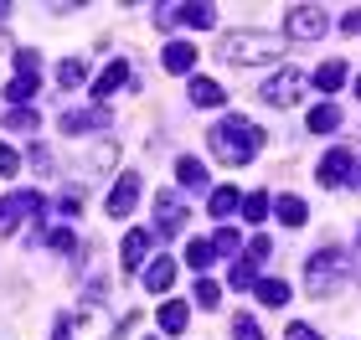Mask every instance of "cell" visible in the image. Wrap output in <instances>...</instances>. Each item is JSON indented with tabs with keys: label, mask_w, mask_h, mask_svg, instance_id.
Segmentation results:
<instances>
[{
	"label": "cell",
	"mask_w": 361,
	"mask_h": 340,
	"mask_svg": "<svg viewBox=\"0 0 361 340\" xmlns=\"http://www.w3.org/2000/svg\"><path fill=\"white\" fill-rule=\"evenodd\" d=\"M207 144H212V155H217L222 165H233V170H238V165H248V160L269 144V134H264L258 124H248V119H238V113H233V119L212 124Z\"/></svg>",
	"instance_id": "6da1fadb"
},
{
	"label": "cell",
	"mask_w": 361,
	"mask_h": 340,
	"mask_svg": "<svg viewBox=\"0 0 361 340\" xmlns=\"http://www.w3.org/2000/svg\"><path fill=\"white\" fill-rule=\"evenodd\" d=\"M222 57L238 62V68L279 62V37H274V31H233V37H222Z\"/></svg>",
	"instance_id": "7a4b0ae2"
},
{
	"label": "cell",
	"mask_w": 361,
	"mask_h": 340,
	"mask_svg": "<svg viewBox=\"0 0 361 340\" xmlns=\"http://www.w3.org/2000/svg\"><path fill=\"white\" fill-rule=\"evenodd\" d=\"M305 284H310V294H336L346 284V253H336V248L315 253L310 268H305Z\"/></svg>",
	"instance_id": "3957f363"
},
{
	"label": "cell",
	"mask_w": 361,
	"mask_h": 340,
	"mask_svg": "<svg viewBox=\"0 0 361 340\" xmlns=\"http://www.w3.org/2000/svg\"><path fill=\"white\" fill-rule=\"evenodd\" d=\"M305 88H310V73H300V68H279L269 83H264V103L289 108V103H300V99H305Z\"/></svg>",
	"instance_id": "277c9868"
},
{
	"label": "cell",
	"mask_w": 361,
	"mask_h": 340,
	"mask_svg": "<svg viewBox=\"0 0 361 340\" xmlns=\"http://www.w3.org/2000/svg\"><path fill=\"white\" fill-rule=\"evenodd\" d=\"M284 37L289 42H320L325 37V11L320 6H294L284 15Z\"/></svg>",
	"instance_id": "5b68a950"
},
{
	"label": "cell",
	"mask_w": 361,
	"mask_h": 340,
	"mask_svg": "<svg viewBox=\"0 0 361 340\" xmlns=\"http://www.w3.org/2000/svg\"><path fill=\"white\" fill-rule=\"evenodd\" d=\"M155 26H196V31H207V26H217V11L212 6H160V21Z\"/></svg>",
	"instance_id": "8992f818"
},
{
	"label": "cell",
	"mask_w": 361,
	"mask_h": 340,
	"mask_svg": "<svg viewBox=\"0 0 361 340\" xmlns=\"http://www.w3.org/2000/svg\"><path fill=\"white\" fill-rule=\"evenodd\" d=\"M180 227H186V206H180L176 191H160L155 196V232L160 237H180Z\"/></svg>",
	"instance_id": "52a82bcc"
},
{
	"label": "cell",
	"mask_w": 361,
	"mask_h": 340,
	"mask_svg": "<svg viewBox=\"0 0 361 340\" xmlns=\"http://www.w3.org/2000/svg\"><path fill=\"white\" fill-rule=\"evenodd\" d=\"M21 217H31V222L42 217V196H37V191H16L11 201H0V232H16Z\"/></svg>",
	"instance_id": "ba28073f"
},
{
	"label": "cell",
	"mask_w": 361,
	"mask_h": 340,
	"mask_svg": "<svg viewBox=\"0 0 361 340\" xmlns=\"http://www.w3.org/2000/svg\"><path fill=\"white\" fill-rule=\"evenodd\" d=\"M140 175L135 170H124L119 175V181H114V191H109V217H129V212H135V201H140Z\"/></svg>",
	"instance_id": "9c48e42d"
},
{
	"label": "cell",
	"mask_w": 361,
	"mask_h": 340,
	"mask_svg": "<svg viewBox=\"0 0 361 340\" xmlns=\"http://www.w3.org/2000/svg\"><path fill=\"white\" fill-rule=\"evenodd\" d=\"M351 170H356V155L346 150V144H336V150L320 160V186H341V181H351Z\"/></svg>",
	"instance_id": "30bf717a"
},
{
	"label": "cell",
	"mask_w": 361,
	"mask_h": 340,
	"mask_svg": "<svg viewBox=\"0 0 361 340\" xmlns=\"http://www.w3.org/2000/svg\"><path fill=\"white\" fill-rule=\"evenodd\" d=\"M88 129H109V108H68L62 113V134H88Z\"/></svg>",
	"instance_id": "8fae6325"
},
{
	"label": "cell",
	"mask_w": 361,
	"mask_h": 340,
	"mask_svg": "<svg viewBox=\"0 0 361 340\" xmlns=\"http://www.w3.org/2000/svg\"><path fill=\"white\" fill-rule=\"evenodd\" d=\"M124 83H129V62H109V68L93 77V99H98V108H109V93L124 88Z\"/></svg>",
	"instance_id": "7c38bea8"
},
{
	"label": "cell",
	"mask_w": 361,
	"mask_h": 340,
	"mask_svg": "<svg viewBox=\"0 0 361 340\" xmlns=\"http://www.w3.org/2000/svg\"><path fill=\"white\" fill-rule=\"evenodd\" d=\"M186 99H191V108H222V103H227V93H222V83H212V77H196V73H191Z\"/></svg>",
	"instance_id": "4fadbf2b"
},
{
	"label": "cell",
	"mask_w": 361,
	"mask_h": 340,
	"mask_svg": "<svg viewBox=\"0 0 361 340\" xmlns=\"http://www.w3.org/2000/svg\"><path fill=\"white\" fill-rule=\"evenodd\" d=\"M160 62H166V73H176V77H191V68L202 57H196V46L191 42H171L166 52H160Z\"/></svg>",
	"instance_id": "5bb4252c"
},
{
	"label": "cell",
	"mask_w": 361,
	"mask_h": 340,
	"mask_svg": "<svg viewBox=\"0 0 361 340\" xmlns=\"http://www.w3.org/2000/svg\"><path fill=\"white\" fill-rule=\"evenodd\" d=\"M176 181L186 186V191H202V186H207V165H202L196 155H180V160H176Z\"/></svg>",
	"instance_id": "9a60e30c"
},
{
	"label": "cell",
	"mask_w": 361,
	"mask_h": 340,
	"mask_svg": "<svg viewBox=\"0 0 361 340\" xmlns=\"http://www.w3.org/2000/svg\"><path fill=\"white\" fill-rule=\"evenodd\" d=\"M171 284H176V263L171 258H155V263L145 268V289H150V294H166Z\"/></svg>",
	"instance_id": "2e32d148"
},
{
	"label": "cell",
	"mask_w": 361,
	"mask_h": 340,
	"mask_svg": "<svg viewBox=\"0 0 361 340\" xmlns=\"http://www.w3.org/2000/svg\"><path fill=\"white\" fill-rule=\"evenodd\" d=\"M145 253H150V232H145V227H135V232L124 237V248H119L124 268H140V263H145Z\"/></svg>",
	"instance_id": "e0dca14e"
},
{
	"label": "cell",
	"mask_w": 361,
	"mask_h": 340,
	"mask_svg": "<svg viewBox=\"0 0 361 340\" xmlns=\"http://www.w3.org/2000/svg\"><path fill=\"white\" fill-rule=\"evenodd\" d=\"M274 217L284 222V227H305V217H310V206H305L300 196H274Z\"/></svg>",
	"instance_id": "ac0fdd59"
},
{
	"label": "cell",
	"mask_w": 361,
	"mask_h": 340,
	"mask_svg": "<svg viewBox=\"0 0 361 340\" xmlns=\"http://www.w3.org/2000/svg\"><path fill=\"white\" fill-rule=\"evenodd\" d=\"M253 294H258V304L279 310V304H289V284H284V279H258V284H253Z\"/></svg>",
	"instance_id": "d6986e66"
},
{
	"label": "cell",
	"mask_w": 361,
	"mask_h": 340,
	"mask_svg": "<svg viewBox=\"0 0 361 340\" xmlns=\"http://www.w3.org/2000/svg\"><path fill=\"white\" fill-rule=\"evenodd\" d=\"M238 206H243V196H238L233 186H217V191L207 196V212H212V217H233Z\"/></svg>",
	"instance_id": "ffe728a7"
},
{
	"label": "cell",
	"mask_w": 361,
	"mask_h": 340,
	"mask_svg": "<svg viewBox=\"0 0 361 340\" xmlns=\"http://www.w3.org/2000/svg\"><path fill=\"white\" fill-rule=\"evenodd\" d=\"M310 134H331V129H341V108L336 103H320V108H310Z\"/></svg>",
	"instance_id": "44dd1931"
},
{
	"label": "cell",
	"mask_w": 361,
	"mask_h": 340,
	"mask_svg": "<svg viewBox=\"0 0 361 340\" xmlns=\"http://www.w3.org/2000/svg\"><path fill=\"white\" fill-rule=\"evenodd\" d=\"M310 83H315L320 93H336L341 83H346V62H325V68H320L315 77H310Z\"/></svg>",
	"instance_id": "7402d4cb"
},
{
	"label": "cell",
	"mask_w": 361,
	"mask_h": 340,
	"mask_svg": "<svg viewBox=\"0 0 361 340\" xmlns=\"http://www.w3.org/2000/svg\"><path fill=\"white\" fill-rule=\"evenodd\" d=\"M186 320H191L186 304H176V299L160 304V330H166V335H180V330H186Z\"/></svg>",
	"instance_id": "603a6c76"
},
{
	"label": "cell",
	"mask_w": 361,
	"mask_h": 340,
	"mask_svg": "<svg viewBox=\"0 0 361 340\" xmlns=\"http://www.w3.org/2000/svg\"><path fill=\"white\" fill-rule=\"evenodd\" d=\"M6 99H11V103L37 99V73H16V77H11V88H6Z\"/></svg>",
	"instance_id": "cb8c5ba5"
},
{
	"label": "cell",
	"mask_w": 361,
	"mask_h": 340,
	"mask_svg": "<svg viewBox=\"0 0 361 340\" xmlns=\"http://www.w3.org/2000/svg\"><path fill=\"white\" fill-rule=\"evenodd\" d=\"M227 284H233V289H253V284H258V263H248V258H238V263L227 268Z\"/></svg>",
	"instance_id": "d4e9b609"
},
{
	"label": "cell",
	"mask_w": 361,
	"mask_h": 340,
	"mask_svg": "<svg viewBox=\"0 0 361 340\" xmlns=\"http://www.w3.org/2000/svg\"><path fill=\"white\" fill-rule=\"evenodd\" d=\"M83 77H88V62H78V57H68V62L57 68V83H62V93H68V88H78Z\"/></svg>",
	"instance_id": "484cf974"
},
{
	"label": "cell",
	"mask_w": 361,
	"mask_h": 340,
	"mask_svg": "<svg viewBox=\"0 0 361 340\" xmlns=\"http://www.w3.org/2000/svg\"><path fill=\"white\" fill-rule=\"evenodd\" d=\"M37 108H11L6 113V129H16V134H37Z\"/></svg>",
	"instance_id": "4316f807"
},
{
	"label": "cell",
	"mask_w": 361,
	"mask_h": 340,
	"mask_svg": "<svg viewBox=\"0 0 361 340\" xmlns=\"http://www.w3.org/2000/svg\"><path fill=\"white\" fill-rule=\"evenodd\" d=\"M238 212L248 217V222H264V217H269V196H264V191H253V196H243Z\"/></svg>",
	"instance_id": "83f0119b"
},
{
	"label": "cell",
	"mask_w": 361,
	"mask_h": 340,
	"mask_svg": "<svg viewBox=\"0 0 361 340\" xmlns=\"http://www.w3.org/2000/svg\"><path fill=\"white\" fill-rule=\"evenodd\" d=\"M238 242H243V237H238V227H217V237H212V253H227V258H233V253H238Z\"/></svg>",
	"instance_id": "f1b7e54d"
},
{
	"label": "cell",
	"mask_w": 361,
	"mask_h": 340,
	"mask_svg": "<svg viewBox=\"0 0 361 340\" xmlns=\"http://www.w3.org/2000/svg\"><path fill=\"white\" fill-rule=\"evenodd\" d=\"M196 304H202V310H217V304H222V289L212 284V279H196Z\"/></svg>",
	"instance_id": "f546056e"
},
{
	"label": "cell",
	"mask_w": 361,
	"mask_h": 340,
	"mask_svg": "<svg viewBox=\"0 0 361 340\" xmlns=\"http://www.w3.org/2000/svg\"><path fill=\"white\" fill-rule=\"evenodd\" d=\"M233 340H264L258 320H253V315H238V320H233Z\"/></svg>",
	"instance_id": "4dcf8cb0"
},
{
	"label": "cell",
	"mask_w": 361,
	"mask_h": 340,
	"mask_svg": "<svg viewBox=\"0 0 361 340\" xmlns=\"http://www.w3.org/2000/svg\"><path fill=\"white\" fill-rule=\"evenodd\" d=\"M212 258H217V253H212V242H191V248H186V263L191 268H207Z\"/></svg>",
	"instance_id": "1f68e13d"
},
{
	"label": "cell",
	"mask_w": 361,
	"mask_h": 340,
	"mask_svg": "<svg viewBox=\"0 0 361 340\" xmlns=\"http://www.w3.org/2000/svg\"><path fill=\"white\" fill-rule=\"evenodd\" d=\"M16 170H21V155H16L11 144H0V181H11Z\"/></svg>",
	"instance_id": "d6a6232c"
},
{
	"label": "cell",
	"mask_w": 361,
	"mask_h": 340,
	"mask_svg": "<svg viewBox=\"0 0 361 340\" xmlns=\"http://www.w3.org/2000/svg\"><path fill=\"white\" fill-rule=\"evenodd\" d=\"M47 242H52L57 253H73V227H52V232H47Z\"/></svg>",
	"instance_id": "836d02e7"
},
{
	"label": "cell",
	"mask_w": 361,
	"mask_h": 340,
	"mask_svg": "<svg viewBox=\"0 0 361 340\" xmlns=\"http://www.w3.org/2000/svg\"><path fill=\"white\" fill-rule=\"evenodd\" d=\"M269 253H274V237H253L248 242V263H264Z\"/></svg>",
	"instance_id": "e575fe53"
},
{
	"label": "cell",
	"mask_w": 361,
	"mask_h": 340,
	"mask_svg": "<svg viewBox=\"0 0 361 340\" xmlns=\"http://www.w3.org/2000/svg\"><path fill=\"white\" fill-rule=\"evenodd\" d=\"M341 31H346V37H356V31H361V6H351L346 15H341Z\"/></svg>",
	"instance_id": "d590c367"
},
{
	"label": "cell",
	"mask_w": 361,
	"mask_h": 340,
	"mask_svg": "<svg viewBox=\"0 0 361 340\" xmlns=\"http://www.w3.org/2000/svg\"><path fill=\"white\" fill-rule=\"evenodd\" d=\"M284 340H320V330H310V325H300V320H294V325L284 330Z\"/></svg>",
	"instance_id": "8d00e7d4"
},
{
	"label": "cell",
	"mask_w": 361,
	"mask_h": 340,
	"mask_svg": "<svg viewBox=\"0 0 361 340\" xmlns=\"http://www.w3.org/2000/svg\"><path fill=\"white\" fill-rule=\"evenodd\" d=\"M31 165H37V170H52V155H47L42 144H31Z\"/></svg>",
	"instance_id": "74e56055"
},
{
	"label": "cell",
	"mask_w": 361,
	"mask_h": 340,
	"mask_svg": "<svg viewBox=\"0 0 361 340\" xmlns=\"http://www.w3.org/2000/svg\"><path fill=\"white\" fill-rule=\"evenodd\" d=\"M57 340H78V335H73V325H68V320H57Z\"/></svg>",
	"instance_id": "f35d334b"
},
{
	"label": "cell",
	"mask_w": 361,
	"mask_h": 340,
	"mask_svg": "<svg viewBox=\"0 0 361 340\" xmlns=\"http://www.w3.org/2000/svg\"><path fill=\"white\" fill-rule=\"evenodd\" d=\"M356 99H361V77H356Z\"/></svg>",
	"instance_id": "ab89813d"
}]
</instances>
